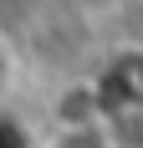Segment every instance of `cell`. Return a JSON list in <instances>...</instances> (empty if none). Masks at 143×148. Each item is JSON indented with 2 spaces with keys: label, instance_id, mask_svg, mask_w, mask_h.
Returning <instances> with one entry per match:
<instances>
[{
  "label": "cell",
  "instance_id": "6da1fadb",
  "mask_svg": "<svg viewBox=\"0 0 143 148\" xmlns=\"http://www.w3.org/2000/svg\"><path fill=\"white\" fill-rule=\"evenodd\" d=\"M92 107L102 118L143 112V46H123L92 82Z\"/></svg>",
  "mask_w": 143,
  "mask_h": 148
},
{
  "label": "cell",
  "instance_id": "3957f363",
  "mask_svg": "<svg viewBox=\"0 0 143 148\" xmlns=\"http://www.w3.org/2000/svg\"><path fill=\"white\" fill-rule=\"evenodd\" d=\"M15 77H21V56H15L10 36L0 31V107H5V97L15 92Z\"/></svg>",
  "mask_w": 143,
  "mask_h": 148
},
{
  "label": "cell",
  "instance_id": "7a4b0ae2",
  "mask_svg": "<svg viewBox=\"0 0 143 148\" xmlns=\"http://www.w3.org/2000/svg\"><path fill=\"white\" fill-rule=\"evenodd\" d=\"M41 148H118V133H113V118H61L56 133L46 138Z\"/></svg>",
  "mask_w": 143,
  "mask_h": 148
}]
</instances>
